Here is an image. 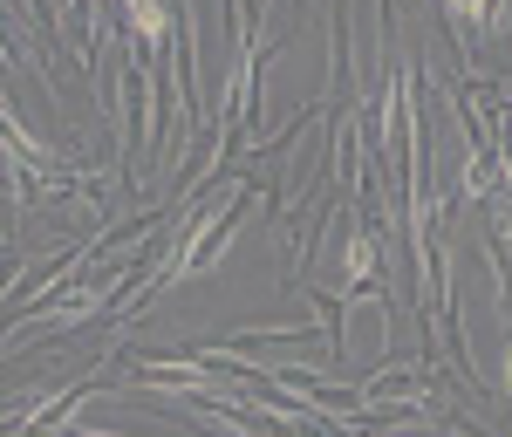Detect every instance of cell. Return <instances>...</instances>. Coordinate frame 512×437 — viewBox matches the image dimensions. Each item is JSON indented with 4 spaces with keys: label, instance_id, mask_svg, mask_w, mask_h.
<instances>
[{
    "label": "cell",
    "instance_id": "6da1fadb",
    "mask_svg": "<svg viewBox=\"0 0 512 437\" xmlns=\"http://www.w3.org/2000/svg\"><path fill=\"white\" fill-rule=\"evenodd\" d=\"M130 21H137L144 35H164V7L158 0H130Z\"/></svg>",
    "mask_w": 512,
    "mask_h": 437
}]
</instances>
